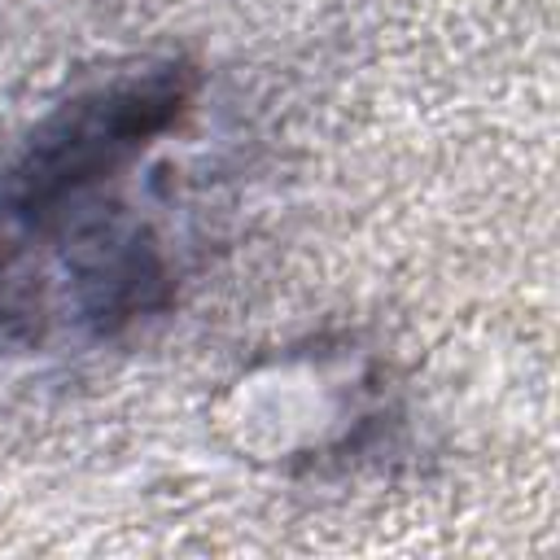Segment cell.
I'll return each mask as SVG.
<instances>
[{"mask_svg":"<svg viewBox=\"0 0 560 560\" xmlns=\"http://www.w3.org/2000/svg\"><path fill=\"white\" fill-rule=\"evenodd\" d=\"M184 96V74L166 66L144 79H122L61 105L35 131L9 175L4 210L13 228H35L74 206L96 201L101 184L114 179L153 136L175 122Z\"/></svg>","mask_w":560,"mask_h":560,"instance_id":"6da1fadb","label":"cell"}]
</instances>
